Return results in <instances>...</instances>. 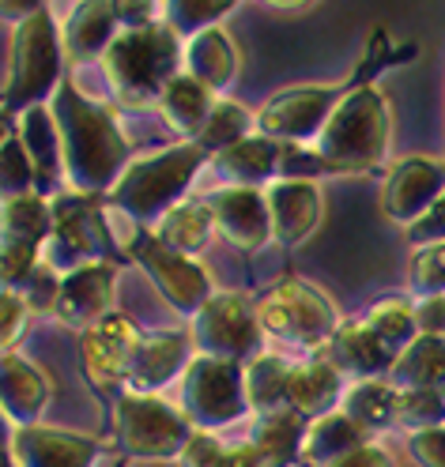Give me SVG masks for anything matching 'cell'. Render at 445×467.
<instances>
[{
    "label": "cell",
    "instance_id": "1",
    "mask_svg": "<svg viewBox=\"0 0 445 467\" xmlns=\"http://www.w3.org/2000/svg\"><path fill=\"white\" fill-rule=\"evenodd\" d=\"M49 109L57 117V132H61V162H65L69 192L106 196L132 162L129 140L117 129L113 113L95 99H87L72 76H65V83L57 87Z\"/></svg>",
    "mask_w": 445,
    "mask_h": 467
},
{
    "label": "cell",
    "instance_id": "2",
    "mask_svg": "<svg viewBox=\"0 0 445 467\" xmlns=\"http://www.w3.org/2000/svg\"><path fill=\"white\" fill-rule=\"evenodd\" d=\"M404 57H415V46H404L397 53H389V38H385V31H374V42H370V53L366 61L359 65V72H355L351 79L344 83H306V87H287V91H280L276 99H269L257 113V132L269 136L276 143H302V148H310V143L321 136V129L329 125L333 109L340 106V99L351 91V87L359 83H370V76L385 65H397L404 61Z\"/></svg>",
    "mask_w": 445,
    "mask_h": 467
},
{
    "label": "cell",
    "instance_id": "3",
    "mask_svg": "<svg viewBox=\"0 0 445 467\" xmlns=\"http://www.w3.org/2000/svg\"><path fill=\"white\" fill-rule=\"evenodd\" d=\"M393 140L389 102L374 83H359L340 99L329 125L310 143L321 173H370L385 162Z\"/></svg>",
    "mask_w": 445,
    "mask_h": 467
},
{
    "label": "cell",
    "instance_id": "4",
    "mask_svg": "<svg viewBox=\"0 0 445 467\" xmlns=\"http://www.w3.org/2000/svg\"><path fill=\"white\" fill-rule=\"evenodd\" d=\"M182 38L166 23L122 31L102 57V76L122 109H159L170 79L182 72Z\"/></svg>",
    "mask_w": 445,
    "mask_h": 467
},
{
    "label": "cell",
    "instance_id": "5",
    "mask_svg": "<svg viewBox=\"0 0 445 467\" xmlns=\"http://www.w3.org/2000/svg\"><path fill=\"white\" fill-rule=\"evenodd\" d=\"M207 162V151L193 140H182L174 148H163L155 155H140L125 166L117 185L102 196L110 208L129 215L136 226L152 230L170 208L185 200L189 185L196 182L200 166Z\"/></svg>",
    "mask_w": 445,
    "mask_h": 467
},
{
    "label": "cell",
    "instance_id": "6",
    "mask_svg": "<svg viewBox=\"0 0 445 467\" xmlns=\"http://www.w3.org/2000/svg\"><path fill=\"white\" fill-rule=\"evenodd\" d=\"M257 320H260L264 339H276L294 350H310V355H321L344 325L336 302L306 279L276 283L257 302Z\"/></svg>",
    "mask_w": 445,
    "mask_h": 467
},
{
    "label": "cell",
    "instance_id": "7",
    "mask_svg": "<svg viewBox=\"0 0 445 467\" xmlns=\"http://www.w3.org/2000/svg\"><path fill=\"white\" fill-rule=\"evenodd\" d=\"M113 430L117 449L132 460H182L196 426L177 403L159 392H117L113 396Z\"/></svg>",
    "mask_w": 445,
    "mask_h": 467
},
{
    "label": "cell",
    "instance_id": "8",
    "mask_svg": "<svg viewBox=\"0 0 445 467\" xmlns=\"http://www.w3.org/2000/svg\"><path fill=\"white\" fill-rule=\"evenodd\" d=\"M65 42L57 35L53 12H38L26 23L16 26L12 38V68H8V87H5V109L23 113L31 106H46L57 87L65 83Z\"/></svg>",
    "mask_w": 445,
    "mask_h": 467
},
{
    "label": "cell",
    "instance_id": "9",
    "mask_svg": "<svg viewBox=\"0 0 445 467\" xmlns=\"http://www.w3.org/2000/svg\"><path fill=\"white\" fill-rule=\"evenodd\" d=\"M117 249L113 230L106 223V200L83 192L53 196V234L42 249V260L53 272H76L95 260H110Z\"/></svg>",
    "mask_w": 445,
    "mask_h": 467
},
{
    "label": "cell",
    "instance_id": "10",
    "mask_svg": "<svg viewBox=\"0 0 445 467\" xmlns=\"http://www.w3.org/2000/svg\"><path fill=\"white\" fill-rule=\"evenodd\" d=\"M182 411L204 433L238 426L253 407L246 396V369L227 358L196 355L182 377Z\"/></svg>",
    "mask_w": 445,
    "mask_h": 467
},
{
    "label": "cell",
    "instance_id": "11",
    "mask_svg": "<svg viewBox=\"0 0 445 467\" xmlns=\"http://www.w3.org/2000/svg\"><path fill=\"white\" fill-rule=\"evenodd\" d=\"M189 336H193L196 355L227 358L238 366H246L264 350L257 302H249V295H242V290H216L200 306V313L189 320Z\"/></svg>",
    "mask_w": 445,
    "mask_h": 467
},
{
    "label": "cell",
    "instance_id": "12",
    "mask_svg": "<svg viewBox=\"0 0 445 467\" xmlns=\"http://www.w3.org/2000/svg\"><path fill=\"white\" fill-rule=\"evenodd\" d=\"M125 253L136 260V265L152 275V283L159 286V295L174 306V313L182 317H196L200 306L216 295L212 290V279H207V272L200 268L196 256H185V253H174L166 249L152 230H136V238L125 245Z\"/></svg>",
    "mask_w": 445,
    "mask_h": 467
},
{
    "label": "cell",
    "instance_id": "13",
    "mask_svg": "<svg viewBox=\"0 0 445 467\" xmlns=\"http://www.w3.org/2000/svg\"><path fill=\"white\" fill-rule=\"evenodd\" d=\"M147 332H140V325L125 313H110L99 328L83 332L79 339V355H83V373L99 392L117 396L129 385V369L132 358L143 343Z\"/></svg>",
    "mask_w": 445,
    "mask_h": 467
},
{
    "label": "cell",
    "instance_id": "14",
    "mask_svg": "<svg viewBox=\"0 0 445 467\" xmlns=\"http://www.w3.org/2000/svg\"><path fill=\"white\" fill-rule=\"evenodd\" d=\"M441 192H445V159L411 155V159H400L389 170V178H385L381 212L385 219L411 226L434 208Z\"/></svg>",
    "mask_w": 445,
    "mask_h": 467
},
{
    "label": "cell",
    "instance_id": "15",
    "mask_svg": "<svg viewBox=\"0 0 445 467\" xmlns=\"http://www.w3.org/2000/svg\"><path fill=\"white\" fill-rule=\"evenodd\" d=\"M113 290H117V268L113 260H95L69 275H61V295H57L53 317L76 332H91L113 309Z\"/></svg>",
    "mask_w": 445,
    "mask_h": 467
},
{
    "label": "cell",
    "instance_id": "16",
    "mask_svg": "<svg viewBox=\"0 0 445 467\" xmlns=\"http://www.w3.org/2000/svg\"><path fill=\"white\" fill-rule=\"evenodd\" d=\"M207 212H212L216 234L242 253H257L272 242V215H269V200L264 189H219L212 196H204Z\"/></svg>",
    "mask_w": 445,
    "mask_h": 467
},
{
    "label": "cell",
    "instance_id": "17",
    "mask_svg": "<svg viewBox=\"0 0 445 467\" xmlns=\"http://www.w3.org/2000/svg\"><path fill=\"white\" fill-rule=\"evenodd\" d=\"M12 452L19 467H99L106 456V441L35 422L12 433Z\"/></svg>",
    "mask_w": 445,
    "mask_h": 467
},
{
    "label": "cell",
    "instance_id": "18",
    "mask_svg": "<svg viewBox=\"0 0 445 467\" xmlns=\"http://www.w3.org/2000/svg\"><path fill=\"white\" fill-rule=\"evenodd\" d=\"M193 358H196V347H193L189 332H182V328L147 332L140 350H136V358H132L125 389H132V392H163L166 385L182 381Z\"/></svg>",
    "mask_w": 445,
    "mask_h": 467
},
{
    "label": "cell",
    "instance_id": "19",
    "mask_svg": "<svg viewBox=\"0 0 445 467\" xmlns=\"http://www.w3.org/2000/svg\"><path fill=\"white\" fill-rule=\"evenodd\" d=\"M49 400H53L49 377L31 358L16 355V350H0V411L8 415V422L16 430L42 422Z\"/></svg>",
    "mask_w": 445,
    "mask_h": 467
},
{
    "label": "cell",
    "instance_id": "20",
    "mask_svg": "<svg viewBox=\"0 0 445 467\" xmlns=\"http://www.w3.org/2000/svg\"><path fill=\"white\" fill-rule=\"evenodd\" d=\"M264 200H269V215H272V242L283 249L302 245L321 223L317 182L280 178L264 189Z\"/></svg>",
    "mask_w": 445,
    "mask_h": 467
},
{
    "label": "cell",
    "instance_id": "21",
    "mask_svg": "<svg viewBox=\"0 0 445 467\" xmlns=\"http://www.w3.org/2000/svg\"><path fill=\"white\" fill-rule=\"evenodd\" d=\"M344 377L351 381H374V377H389L397 366V355L385 347L363 320H344L340 332L321 350Z\"/></svg>",
    "mask_w": 445,
    "mask_h": 467
},
{
    "label": "cell",
    "instance_id": "22",
    "mask_svg": "<svg viewBox=\"0 0 445 467\" xmlns=\"http://www.w3.org/2000/svg\"><path fill=\"white\" fill-rule=\"evenodd\" d=\"M280 162H283V143L260 136V132L212 155L219 182H227L234 189H269L272 182H280Z\"/></svg>",
    "mask_w": 445,
    "mask_h": 467
},
{
    "label": "cell",
    "instance_id": "23",
    "mask_svg": "<svg viewBox=\"0 0 445 467\" xmlns=\"http://www.w3.org/2000/svg\"><path fill=\"white\" fill-rule=\"evenodd\" d=\"M344 392H347V377L324 355H313V358L294 362L291 385H287V407L313 422L321 415L336 411Z\"/></svg>",
    "mask_w": 445,
    "mask_h": 467
},
{
    "label": "cell",
    "instance_id": "24",
    "mask_svg": "<svg viewBox=\"0 0 445 467\" xmlns=\"http://www.w3.org/2000/svg\"><path fill=\"white\" fill-rule=\"evenodd\" d=\"M117 35H122V26L113 19L110 0H76L65 19V31H61L65 57L72 65L102 61Z\"/></svg>",
    "mask_w": 445,
    "mask_h": 467
},
{
    "label": "cell",
    "instance_id": "25",
    "mask_svg": "<svg viewBox=\"0 0 445 467\" xmlns=\"http://www.w3.org/2000/svg\"><path fill=\"white\" fill-rule=\"evenodd\" d=\"M182 72L200 79L216 99L230 91L234 79H238V49H234V42L227 38L223 26H207V31L185 38Z\"/></svg>",
    "mask_w": 445,
    "mask_h": 467
},
{
    "label": "cell",
    "instance_id": "26",
    "mask_svg": "<svg viewBox=\"0 0 445 467\" xmlns=\"http://www.w3.org/2000/svg\"><path fill=\"white\" fill-rule=\"evenodd\" d=\"M16 136L23 143V151L31 155L35 173H38V192L57 185V178H65V162H61V132H57V117L46 106H31L19 113Z\"/></svg>",
    "mask_w": 445,
    "mask_h": 467
},
{
    "label": "cell",
    "instance_id": "27",
    "mask_svg": "<svg viewBox=\"0 0 445 467\" xmlns=\"http://www.w3.org/2000/svg\"><path fill=\"white\" fill-rule=\"evenodd\" d=\"M374 441V433L363 430L351 415H344L340 407L329 415H321L310 422L306 430V441H302V463L310 467H333L336 460H344L347 452L363 449Z\"/></svg>",
    "mask_w": 445,
    "mask_h": 467
},
{
    "label": "cell",
    "instance_id": "28",
    "mask_svg": "<svg viewBox=\"0 0 445 467\" xmlns=\"http://www.w3.org/2000/svg\"><path fill=\"white\" fill-rule=\"evenodd\" d=\"M306 430L310 419H302L299 411H269V415H257L253 433H249V445L260 452L264 467H291L302 460V441H306Z\"/></svg>",
    "mask_w": 445,
    "mask_h": 467
},
{
    "label": "cell",
    "instance_id": "29",
    "mask_svg": "<svg viewBox=\"0 0 445 467\" xmlns=\"http://www.w3.org/2000/svg\"><path fill=\"white\" fill-rule=\"evenodd\" d=\"M216 106V95L207 91V87L200 79H193L189 72H177L170 79V87L163 91L159 99V113H163V121L182 136V140H196L204 121H207V113H212Z\"/></svg>",
    "mask_w": 445,
    "mask_h": 467
},
{
    "label": "cell",
    "instance_id": "30",
    "mask_svg": "<svg viewBox=\"0 0 445 467\" xmlns=\"http://www.w3.org/2000/svg\"><path fill=\"white\" fill-rule=\"evenodd\" d=\"M397 400L400 389L389 381V377H374V381H351L344 400H340V411L351 415L363 430L381 433V430H393L397 426Z\"/></svg>",
    "mask_w": 445,
    "mask_h": 467
},
{
    "label": "cell",
    "instance_id": "31",
    "mask_svg": "<svg viewBox=\"0 0 445 467\" xmlns=\"http://www.w3.org/2000/svg\"><path fill=\"white\" fill-rule=\"evenodd\" d=\"M397 389H438L445 392V336H415L411 347L400 350V358L389 373Z\"/></svg>",
    "mask_w": 445,
    "mask_h": 467
},
{
    "label": "cell",
    "instance_id": "32",
    "mask_svg": "<svg viewBox=\"0 0 445 467\" xmlns=\"http://www.w3.org/2000/svg\"><path fill=\"white\" fill-rule=\"evenodd\" d=\"M212 230H216V223H212V212H207L204 200H182L152 226V234L166 249L185 253V256H196L212 242Z\"/></svg>",
    "mask_w": 445,
    "mask_h": 467
},
{
    "label": "cell",
    "instance_id": "33",
    "mask_svg": "<svg viewBox=\"0 0 445 467\" xmlns=\"http://www.w3.org/2000/svg\"><path fill=\"white\" fill-rule=\"evenodd\" d=\"M246 396L257 415L269 411H283L287 407V385H291V369L294 362L276 355V350H260L257 358H249L246 366Z\"/></svg>",
    "mask_w": 445,
    "mask_h": 467
},
{
    "label": "cell",
    "instance_id": "34",
    "mask_svg": "<svg viewBox=\"0 0 445 467\" xmlns=\"http://www.w3.org/2000/svg\"><path fill=\"white\" fill-rule=\"evenodd\" d=\"M0 234L46 249L53 234V200L46 192H31L12 203H0Z\"/></svg>",
    "mask_w": 445,
    "mask_h": 467
},
{
    "label": "cell",
    "instance_id": "35",
    "mask_svg": "<svg viewBox=\"0 0 445 467\" xmlns=\"http://www.w3.org/2000/svg\"><path fill=\"white\" fill-rule=\"evenodd\" d=\"M363 325L393 350V355L400 358V350L411 347V339L419 336V325H415V302L404 298V295H393V298H381L366 309Z\"/></svg>",
    "mask_w": 445,
    "mask_h": 467
},
{
    "label": "cell",
    "instance_id": "36",
    "mask_svg": "<svg viewBox=\"0 0 445 467\" xmlns=\"http://www.w3.org/2000/svg\"><path fill=\"white\" fill-rule=\"evenodd\" d=\"M253 129H257V121H253V113L242 102L216 99L212 113H207V121H204V129H200V136L193 143H200L207 155H219V151L234 148L238 140L253 136Z\"/></svg>",
    "mask_w": 445,
    "mask_h": 467
},
{
    "label": "cell",
    "instance_id": "37",
    "mask_svg": "<svg viewBox=\"0 0 445 467\" xmlns=\"http://www.w3.org/2000/svg\"><path fill=\"white\" fill-rule=\"evenodd\" d=\"M238 5V0H166V26L177 38H193L207 26H219V19Z\"/></svg>",
    "mask_w": 445,
    "mask_h": 467
},
{
    "label": "cell",
    "instance_id": "38",
    "mask_svg": "<svg viewBox=\"0 0 445 467\" xmlns=\"http://www.w3.org/2000/svg\"><path fill=\"white\" fill-rule=\"evenodd\" d=\"M38 192V173L31 155L23 151L19 136H8V143L0 148V203H12L19 196Z\"/></svg>",
    "mask_w": 445,
    "mask_h": 467
},
{
    "label": "cell",
    "instance_id": "39",
    "mask_svg": "<svg viewBox=\"0 0 445 467\" xmlns=\"http://www.w3.org/2000/svg\"><path fill=\"white\" fill-rule=\"evenodd\" d=\"M397 426L408 430V433L445 426V392H438V389H400Z\"/></svg>",
    "mask_w": 445,
    "mask_h": 467
},
{
    "label": "cell",
    "instance_id": "40",
    "mask_svg": "<svg viewBox=\"0 0 445 467\" xmlns=\"http://www.w3.org/2000/svg\"><path fill=\"white\" fill-rule=\"evenodd\" d=\"M38 265H42V245L0 234V290H19Z\"/></svg>",
    "mask_w": 445,
    "mask_h": 467
},
{
    "label": "cell",
    "instance_id": "41",
    "mask_svg": "<svg viewBox=\"0 0 445 467\" xmlns=\"http://www.w3.org/2000/svg\"><path fill=\"white\" fill-rule=\"evenodd\" d=\"M411 290L419 298H430V295H445V242H434V245H419L411 256Z\"/></svg>",
    "mask_w": 445,
    "mask_h": 467
},
{
    "label": "cell",
    "instance_id": "42",
    "mask_svg": "<svg viewBox=\"0 0 445 467\" xmlns=\"http://www.w3.org/2000/svg\"><path fill=\"white\" fill-rule=\"evenodd\" d=\"M19 295L31 313H53L57 309V295H61V272H53L46 260L26 275V283L19 286Z\"/></svg>",
    "mask_w": 445,
    "mask_h": 467
},
{
    "label": "cell",
    "instance_id": "43",
    "mask_svg": "<svg viewBox=\"0 0 445 467\" xmlns=\"http://www.w3.org/2000/svg\"><path fill=\"white\" fill-rule=\"evenodd\" d=\"M110 8L122 31H143V26L166 23V0H110Z\"/></svg>",
    "mask_w": 445,
    "mask_h": 467
},
{
    "label": "cell",
    "instance_id": "44",
    "mask_svg": "<svg viewBox=\"0 0 445 467\" xmlns=\"http://www.w3.org/2000/svg\"><path fill=\"white\" fill-rule=\"evenodd\" d=\"M26 317H31V309H26L23 295L19 290H0V350H12Z\"/></svg>",
    "mask_w": 445,
    "mask_h": 467
},
{
    "label": "cell",
    "instance_id": "45",
    "mask_svg": "<svg viewBox=\"0 0 445 467\" xmlns=\"http://www.w3.org/2000/svg\"><path fill=\"white\" fill-rule=\"evenodd\" d=\"M408 452L419 467H445V426L408 433Z\"/></svg>",
    "mask_w": 445,
    "mask_h": 467
},
{
    "label": "cell",
    "instance_id": "46",
    "mask_svg": "<svg viewBox=\"0 0 445 467\" xmlns=\"http://www.w3.org/2000/svg\"><path fill=\"white\" fill-rule=\"evenodd\" d=\"M408 242L419 249V245H434V242H445V192L438 196L434 208L419 219V223H411L408 226Z\"/></svg>",
    "mask_w": 445,
    "mask_h": 467
},
{
    "label": "cell",
    "instance_id": "47",
    "mask_svg": "<svg viewBox=\"0 0 445 467\" xmlns=\"http://www.w3.org/2000/svg\"><path fill=\"white\" fill-rule=\"evenodd\" d=\"M223 452H227V445L219 441L216 433L196 430V437L189 441V449L182 452V463H185V467H216V463L223 460Z\"/></svg>",
    "mask_w": 445,
    "mask_h": 467
},
{
    "label": "cell",
    "instance_id": "48",
    "mask_svg": "<svg viewBox=\"0 0 445 467\" xmlns=\"http://www.w3.org/2000/svg\"><path fill=\"white\" fill-rule=\"evenodd\" d=\"M415 325L423 336H445V295L415 298Z\"/></svg>",
    "mask_w": 445,
    "mask_h": 467
},
{
    "label": "cell",
    "instance_id": "49",
    "mask_svg": "<svg viewBox=\"0 0 445 467\" xmlns=\"http://www.w3.org/2000/svg\"><path fill=\"white\" fill-rule=\"evenodd\" d=\"M333 467H397V460H393V452L385 449V445L370 441V445H363V449L347 452L344 460H336Z\"/></svg>",
    "mask_w": 445,
    "mask_h": 467
},
{
    "label": "cell",
    "instance_id": "50",
    "mask_svg": "<svg viewBox=\"0 0 445 467\" xmlns=\"http://www.w3.org/2000/svg\"><path fill=\"white\" fill-rule=\"evenodd\" d=\"M46 12V0H0V19L5 23H26L31 16Z\"/></svg>",
    "mask_w": 445,
    "mask_h": 467
},
{
    "label": "cell",
    "instance_id": "51",
    "mask_svg": "<svg viewBox=\"0 0 445 467\" xmlns=\"http://www.w3.org/2000/svg\"><path fill=\"white\" fill-rule=\"evenodd\" d=\"M216 467H264V460L249 441H242V445H227V452Z\"/></svg>",
    "mask_w": 445,
    "mask_h": 467
},
{
    "label": "cell",
    "instance_id": "52",
    "mask_svg": "<svg viewBox=\"0 0 445 467\" xmlns=\"http://www.w3.org/2000/svg\"><path fill=\"white\" fill-rule=\"evenodd\" d=\"M264 5H272V8H283V12H294V8H310L313 0H264Z\"/></svg>",
    "mask_w": 445,
    "mask_h": 467
},
{
    "label": "cell",
    "instance_id": "53",
    "mask_svg": "<svg viewBox=\"0 0 445 467\" xmlns=\"http://www.w3.org/2000/svg\"><path fill=\"white\" fill-rule=\"evenodd\" d=\"M8 136H12V113H8V109H0V148L8 143Z\"/></svg>",
    "mask_w": 445,
    "mask_h": 467
},
{
    "label": "cell",
    "instance_id": "54",
    "mask_svg": "<svg viewBox=\"0 0 445 467\" xmlns=\"http://www.w3.org/2000/svg\"><path fill=\"white\" fill-rule=\"evenodd\" d=\"M12 433H16V426L8 422L5 411H0V445H12Z\"/></svg>",
    "mask_w": 445,
    "mask_h": 467
},
{
    "label": "cell",
    "instance_id": "55",
    "mask_svg": "<svg viewBox=\"0 0 445 467\" xmlns=\"http://www.w3.org/2000/svg\"><path fill=\"white\" fill-rule=\"evenodd\" d=\"M0 467H19V460H16V452H12V445H0Z\"/></svg>",
    "mask_w": 445,
    "mask_h": 467
}]
</instances>
